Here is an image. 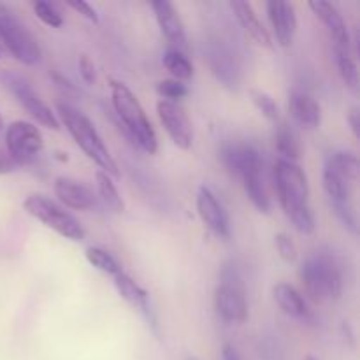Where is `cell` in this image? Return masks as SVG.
Wrapping results in <instances>:
<instances>
[{"instance_id": "4316f807", "label": "cell", "mask_w": 360, "mask_h": 360, "mask_svg": "<svg viewBox=\"0 0 360 360\" xmlns=\"http://www.w3.org/2000/svg\"><path fill=\"white\" fill-rule=\"evenodd\" d=\"M86 260L95 267V269L102 271V273L109 274V276L115 278L116 274L122 273V266L118 264V260L111 255L105 250L97 248V246H91V248L86 250Z\"/></svg>"}, {"instance_id": "f546056e", "label": "cell", "mask_w": 360, "mask_h": 360, "mask_svg": "<svg viewBox=\"0 0 360 360\" xmlns=\"http://www.w3.org/2000/svg\"><path fill=\"white\" fill-rule=\"evenodd\" d=\"M157 91L162 97V101H171L178 102L179 98L186 97L188 95V88L185 83L176 79H164L157 83Z\"/></svg>"}, {"instance_id": "7402d4cb", "label": "cell", "mask_w": 360, "mask_h": 360, "mask_svg": "<svg viewBox=\"0 0 360 360\" xmlns=\"http://www.w3.org/2000/svg\"><path fill=\"white\" fill-rule=\"evenodd\" d=\"M274 146L281 160L297 162L301 157V141L297 132L288 123H281L274 134Z\"/></svg>"}, {"instance_id": "ba28073f", "label": "cell", "mask_w": 360, "mask_h": 360, "mask_svg": "<svg viewBox=\"0 0 360 360\" xmlns=\"http://www.w3.org/2000/svg\"><path fill=\"white\" fill-rule=\"evenodd\" d=\"M0 81H2L4 86L7 88V91L16 98L18 104H20L35 122L41 123L46 129H60V122L58 118H56L55 112L51 111V108H49L37 94H35L32 84L28 83L23 76H20V74L16 72H11V70H6V72L0 74Z\"/></svg>"}, {"instance_id": "9a60e30c", "label": "cell", "mask_w": 360, "mask_h": 360, "mask_svg": "<svg viewBox=\"0 0 360 360\" xmlns=\"http://www.w3.org/2000/svg\"><path fill=\"white\" fill-rule=\"evenodd\" d=\"M309 7L315 13V16L322 21L329 30L330 37L334 41V48L340 49H352L350 34H348L347 23H345L343 16L338 11V7L330 2H323V0H315L309 2Z\"/></svg>"}, {"instance_id": "e0dca14e", "label": "cell", "mask_w": 360, "mask_h": 360, "mask_svg": "<svg viewBox=\"0 0 360 360\" xmlns=\"http://www.w3.org/2000/svg\"><path fill=\"white\" fill-rule=\"evenodd\" d=\"M231 9L234 11L236 20L239 21V25H241L243 30L246 32L250 39H253L257 44L264 46V48H273V39H271L267 28L264 27L262 21L257 16L252 4L243 2V0H234V2H231Z\"/></svg>"}, {"instance_id": "9c48e42d", "label": "cell", "mask_w": 360, "mask_h": 360, "mask_svg": "<svg viewBox=\"0 0 360 360\" xmlns=\"http://www.w3.org/2000/svg\"><path fill=\"white\" fill-rule=\"evenodd\" d=\"M214 309L225 322L245 323L248 320L245 288L234 269L221 273V281L214 290Z\"/></svg>"}, {"instance_id": "44dd1931", "label": "cell", "mask_w": 360, "mask_h": 360, "mask_svg": "<svg viewBox=\"0 0 360 360\" xmlns=\"http://www.w3.org/2000/svg\"><path fill=\"white\" fill-rule=\"evenodd\" d=\"M322 183L330 204L354 202V200H352V195H354V185H350L347 179L341 178V176L338 174V172H334L333 169L323 167Z\"/></svg>"}, {"instance_id": "8992f818", "label": "cell", "mask_w": 360, "mask_h": 360, "mask_svg": "<svg viewBox=\"0 0 360 360\" xmlns=\"http://www.w3.org/2000/svg\"><path fill=\"white\" fill-rule=\"evenodd\" d=\"M23 207L30 217L55 231L62 238L70 239V241H83L84 239V231L79 221L49 197L32 193L25 199Z\"/></svg>"}, {"instance_id": "d6a6232c", "label": "cell", "mask_w": 360, "mask_h": 360, "mask_svg": "<svg viewBox=\"0 0 360 360\" xmlns=\"http://www.w3.org/2000/svg\"><path fill=\"white\" fill-rule=\"evenodd\" d=\"M77 67H79V74L83 77V81L86 84H94L95 83V65L94 62L90 60L88 55H81L79 62H77Z\"/></svg>"}, {"instance_id": "d4e9b609", "label": "cell", "mask_w": 360, "mask_h": 360, "mask_svg": "<svg viewBox=\"0 0 360 360\" xmlns=\"http://www.w3.org/2000/svg\"><path fill=\"white\" fill-rule=\"evenodd\" d=\"M162 62H164V67L172 74V77H174L176 81H181L183 83V81H188L190 77L193 76L192 62H190V60L186 58L185 53L179 51V49L169 48L167 51L164 53Z\"/></svg>"}, {"instance_id": "ac0fdd59", "label": "cell", "mask_w": 360, "mask_h": 360, "mask_svg": "<svg viewBox=\"0 0 360 360\" xmlns=\"http://www.w3.org/2000/svg\"><path fill=\"white\" fill-rule=\"evenodd\" d=\"M288 109H290L294 120L302 129L313 130L320 127L322 109H320V104L311 95L304 94V91H292L290 101H288Z\"/></svg>"}, {"instance_id": "7c38bea8", "label": "cell", "mask_w": 360, "mask_h": 360, "mask_svg": "<svg viewBox=\"0 0 360 360\" xmlns=\"http://www.w3.org/2000/svg\"><path fill=\"white\" fill-rule=\"evenodd\" d=\"M197 213H199L202 224L213 232L214 236L221 239H227L231 236V221L229 214L213 190L207 186H200L197 193Z\"/></svg>"}, {"instance_id": "4fadbf2b", "label": "cell", "mask_w": 360, "mask_h": 360, "mask_svg": "<svg viewBox=\"0 0 360 360\" xmlns=\"http://www.w3.org/2000/svg\"><path fill=\"white\" fill-rule=\"evenodd\" d=\"M266 9L278 44L283 48L292 46L295 32H297V14H295L294 4L271 0L266 4Z\"/></svg>"}, {"instance_id": "484cf974", "label": "cell", "mask_w": 360, "mask_h": 360, "mask_svg": "<svg viewBox=\"0 0 360 360\" xmlns=\"http://www.w3.org/2000/svg\"><path fill=\"white\" fill-rule=\"evenodd\" d=\"M334 53H336V65L340 69L341 79L350 90L355 91L359 88V69L354 55H352V49L334 48Z\"/></svg>"}, {"instance_id": "52a82bcc", "label": "cell", "mask_w": 360, "mask_h": 360, "mask_svg": "<svg viewBox=\"0 0 360 360\" xmlns=\"http://www.w3.org/2000/svg\"><path fill=\"white\" fill-rule=\"evenodd\" d=\"M0 42L25 65H35L41 60V48L34 35L7 9H0Z\"/></svg>"}, {"instance_id": "d590c367", "label": "cell", "mask_w": 360, "mask_h": 360, "mask_svg": "<svg viewBox=\"0 0 360 360\" xmlns=\"http://www.w3.org/2000/svg\"><path fill=\"white\" fill-rule=\"evenodd\" d=\"M348 123H350V129L352 132H354L355 137L360 136V112H359V108H352L350 112H348L347 116Z\"/></svg>"}, {"instance_id": "d6986e66", "label": "cell", "mask_w": 360, "mask_h": 360, "mask_svg": "<svg viewBox=\"0 0 360 360\" xmlns=\"http://www.w3.org/2000/svg\"><path fill=\"white\" fill-rule=\"evenodd\" d=\"M273 297L276 301V304L280 306L281 311L285 315L292 316V319L304 320L309 315L308 304H306V299L302 297L301 292L295 287L288 283H278L273 288Z\"/></svg>"}, {"instance_id": "74e56055", "label": "cell", "mask_w": 360, "mask_h": 360, "mask_svg": "<svg viewBox=\"0 0 360 360\" xmlns=\"http://www.w3.org/2000/svg\"><path fill=\"white\" fill-rule=\"evenodd\" d=\"M306 360H319V359L313 357V355H308V357H306Z\"/></svg>"}, {"instance_id": "f35d334b", "label": "cell", "mask_w": 360, "mask_h": 360, "mask_svg": "<svg viewBox=\"0 0 360 360\" xmlns=\"http://www.w3.org/2000/svg\"><path fill=\"white\" fill-rule=\"evenodd\" d=\"M4 127V120H2V115H0V129Z\"/></svg>"}, {"instance_id": "cb8c5ba5", "label": "cell", "mask_w": 360, "mask_h": 360, "mask_svg": "<svg viewBox=\"0 0 360 360\" xmlns=\"http://www.w3.org/2000/svg\"><path fill=\"white\" fill-rule=\"evenodd\" d=\"M95 185H97L98 195H101V199L104 200V204L109 210H112L115 213H123L125 211V202H123L122 195H120L111 176H108L102 171H97L95 172Z\"/></svg>"}, {"instance_id": "603a6c76", "label": "cell", "mask_w": 360, "mask_h": 360, "mask_svg": "<svg viewBox=\"0 0 360 360\" xmlns=\"http://www.w3.org/2000/svg\"><path fill=\"white\" fill-rule=\"evenodd\" d=\"M326 167L333 169L341 178L347 179L350 185H357L360 164L357 155L352 153V151H336V153L329 155V158L326 160Z\"/></svg>"}, {"instance_id": "277c9868", "label": "cell", "mask_w": 360, "mask_h": 360, "mask_svg": "<svg viewBox=\"0 0 360 360\" xmlns=\"http://www.w3.org/2000/svg\"><path fill=\"white\" fill-rule=\"evenodd\" d=\"M56 111H58L60 122L63 123L74 143L79 146V150L90 160H94L98 165V171L105 172L111 178H118V165H116L115 158L111 157L108 146L104 144L101 134L97 132L90 118L69 104H58Z\"/></svg>"}, {"instance_id": "4dcf8cb0", "label": "cell", "mask_w": 360, "mask_h": 360, "mask_svg": "<svg viewBox=\"0 0 360 360\" xmlns=\"http://www.w3.org/2000/svg\"><path fill=\"white\" fill-rule=\"evenodd\" d=\"M330 206H333V211L338 217V220H340L352 234H357V213H355L354 202L330 204Z\"/></svg>"}, {"instance_id": "7a4b0ae2", "label": "cell", "mask_w": 360, "mask_h": 360, "mask_svg": "<svg viewBox=\"0 0 360 360\" xmlns=\"http://www.w3.org/2000/svg\"><path fill=\"white\" fill-rule=\"evenodd\" d=\"M221 162L232 174L239 176L246 195L260 213L271 211V197L267 192L264 160L259 151L248 144H229L221 151Z\"/></svg>"}, {"instance_id": "8fae6325", "label": "cell", "mask_w": 360, "mask_h": 360, "mask_svg": "<svg viewBox=\"0 0 360 360\" xmlns=\"http://www.w3.org/2000/svg\"><path fill=\"white\" fill-rule=\"evenodd\" d=\"M157 112L162 127L169 134L172 143L181 150H190L193 143V129L185 109L178 102L158 101Z\"/></svg>"}, {"instance_id": "2e32d148", "label": "cell", "mask_w": 360, "mask_h": 360, "mask_svg": "<svg viewBox=\"0 0 360 360\" xmlns=\"http://www.w3.org/2000/svg\"><path fill=\"white\" fill-rule=\"evenodd\" d=\"M53 190H55V195L58 197L60 202L70 210L88 211L95 206L94 192L76 179L63 178V176L56 178Z\"/></svg>"}, {"instance_id": "30bf717a", "label": "cell", "mask_w": 360, "mask_h": 360, "mask_svg": "<svg viewBox=\"0 0 360 360\" xmlns=\"http://www.w3.org/2000/svg\"><path fill=\"white\" fill-rule=\"evenodd\" d=\"M6 148L16 165H27L39 157L44 148V137L34 123L16 120L6 130Z\"/></svg>"}, {"instance_id": "5bb4252c", "label": "cell", "mask_w": 360, "mask_h": 360, "mask_svg": "<svg viewBox=\"0 0 360 360\" xmlns=\"http://www.w3.org/2000/svg\"><path fill=\"white\" fill-rule=\"evenodd\" d=\"M151 9H153L157 23L160 27V32L164 34V37L171 42L172 48L179 49V51H185L186 32L178 9L171 2H167V0L151 2Z\"/></svg>"}, {"instance_id": "1f68e13d", "label": "cell", "mask_w": 360, "mask_h": 360, "mask_svg": "<svg viewBox=\"0 0 360 360\" xmlns=\"http://www.w3.org/2000/svg\"><path fill=\"white\" fill-rule=\"evenodd\" d=\"M274 245H276L278 253H280V257L285 262L292 264L297 260V246L292 241L290 236L285 234V232H280V234L274 236Z\"/></svg>"}, {"instance_id": "836d02e7", "label": "cell", "mask_w": 360, "mask_h": 360, "mask_svg": "<svg viewBox=\"0 0 360 360\" xmlns=\"http://www.w3.org/2000/svg\"><path fill=\"white\" fill-rule=\"evenodd\" d=\"M67 6H69L70 9L76 11V13H79L81 16L86 18V20L94 21V23H97L98 21L97 11H95L88 2H83V0H70V2H67Z\"/></svg>"}, {"instance_id": "6da1fadb", "label": "cell", "mask_w": 360, "mask_h": 360, "mask_svg": "<svg viewBox=\"0 0 360 360\" xmlns=\"http://www.w3.org/2000/svg\"><path fill=\"white\" fill-rule=\"evenodd\" d=\"M273 183L278 202L288 220L301 234H311L315 231V217L309 206L308 176L301 165L278 158L273 169Z\"/></svg>"}, {"instance_id": "ffe728a7", "label": "cell", "mask_w": 360, "mask_h": 360, "mask_svg": "<svg viewBox=\"0 0 360 360\" xmlns=\"http://www.w3.org/2000/svg\"><path fill=\"white\" fill-rule=\"evenodd\" d=\"M115 287L116 290H118V294L122 295L134 309L150 316V299H148L146 290H144L143 287H139L129 274H125L123 271L120 274H116Z\"/></svg>"}, {"instance_id": "e575fe53", "label": "cell", "mask_w": 360, "mask_h": 360, "mask_svg": "<svg viewBox=\"0 0 360 360\" xmlns=\"http://www.w3.org/2000/svg\"><path fill=\"white\" fill-rule=\"evenodd\" d=\"M16 169V162L9 157L7 151H0V174H9Z\"/></svg>"}, {"instance_id": "ab89813d", "label": "cell", "mask_w": 360, "mask_h": 360, "mask_svg": "<svg viewBox=\"0 0 360 360\" xmlns=\"http://www.w3.org/2000/svg\"><path fill=\"white\" fill-rule=\"evenodd\" d=\"M0 56H2V42H0Z\"/></svg>"}, {"instance_id": "8d00e7d4", "label": "cell", "mask_w": 360, "mask_h": 360, "mask_svg": "<svg viewBox=\"0 0 360 360\" xmlns=\"http://www.w3.org/2000/svg\"><path fill=\"white\" fill-rule=\"evenodd\" d=\"M221 359L224 360H241L238 350H236L232 345H225V347L221 348Z\"/></svg>"}, {"instance_id": "5b68a950", "label": "cell", "mask_w": 360, "mask_h": 360, "mask_svg": "<svg viewBox=\"0 0 360 360\" xmlns=\"http://www.w3.org/2000/svg\"><path fill=\"white\" fill-rule=\"evenodd\" d=\"M299 280L309 301L316 304L327 299H338L343 292V274L340 264L330 253L326 252L313 253L302 262Z\"/></svg>"}, {"instance_id": "3957f363", "label": "cell", "mask_w": 360, "mask_h": 360, "mask_svg": "<svg viewBox=\"0 0 360 360\" xmlns=\"http://www.w3.org/2000/svg\"><path fill=\"white\" fill-rule=\"evenodd\" d=\"M109 90H111V102L115 108L116 116L125 127L130 139L137 144L144 153L155 155L158 150L157 134L153 125L148 120L146 111L141 105L139 98L125 83L118 79H109Z\"/></svg>"}, {"instance_id": "83f0119b", "label": "cell", "mask_w": 360, "mask_h": 360, "mask_svg": "<svg viewBox=\"0 0 360 360\" xmlns=\"http://www.w3.org/2000/svg\"><path fill=\"white\" fill-rule=\"evenodd\" d=\"M250 97H252L255 108L259 109L269 122H276V120L280 118V108H278L276 101H274L269 94H266V91L262 90H252L250 91Z\"/></svg>"}, {"instance_id": "f1b7e54d", "label": "cell", "mask_w": 360, "mask_h": 360, "mask_svg": "<svg viewBox=\"0 0 360 360\" xmlns=\"http://www.w3.org/2000/svg\"><path fill=\"white\" fill-rule=\"evenodd\" d=\"M34 13L39 20L44 25L51 28H60L63 25V18L60 14V11L56 9L55 4L44 2V0H39V2H34Z\"/></svg>"}]
</instances>
